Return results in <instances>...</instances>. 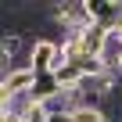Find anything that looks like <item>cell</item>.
I'll list each match as a JSON object with an SVG mask.
<instances>
[{
    "label": "cell",
    "mask_w": 122,
    "mask_h": 122,
    "mask_svg": "<svg viewBox=\"0 0 122 122\" xmlns=\"http://www.w3.org/2000/svg\"><path fill=\"white\" fill-rule=\"evenodd\" d=\"M108 25H97V22H90L83 32H72L76 36V43H79V54H90V57H101V50H104V43H108Z\"/></svg>",
    "instance_id": "1"
},
{
    "label": "cell",
    "mask_w": 122,
    "mask_h": 122,
    "mask_svg": "<svg viewBox=\"0 0 122 122\" xmlns=\"http://www.w3.org/2000/svg\"><path fill=\"white\" fill-rule=\"evenodd\" d=\"M83 7H86L90 22L108 25V29H111V25L122 18V0H83Z\"/></svg>",
    "instance_id": "2"
},
{
    "label": "cell",
    "mask_w": 122,
    "mask_h": 122,
    "mask_svg": "<svg viewBox=\"0 0 122 122\" xmlns=\"http://www.w3.org/2000/svg\"><path fill=\"white\" fill-rule=\"evenodd\" d=\"M4 83H7V90H11L15 97H25V93L32 90V83H36V72H32L29 65H18V68L4 79Z\"/></svg>",
    "instance_id": "3"
},
{
    "label": "cell",
    "mask_w": 122,
    "mask_h": 122,
    "mask_svg": "<svg viewBox=\"0 0 122 122\" xmlns=\"http://www.w3.org/2000/svg\"><path fill=\"white\" fill-rule=\"evenodd\" d=\"M57 90H61V86H57L54 72H47V76H36V83H32L29 97H32V101H43V104H47L50 97H57Z\"/></svg>",
    "instance_id": "4"
},
{
    "label": "cell",
    "mask_w": 122,
    "mask_h": 122,
    "mask_svg": "<svg viewBox=\"0 0 122 122\" xmlns=\"http://www.w3.org/2000/svg\"><path fill=\"white\" fill-rule=\"evenodd\" d=\"M11 72H15V57H11V54H4V50H0V79H7Z\"/></svg>",
    "instance_id": "5"
},
{
    "label": "cell",
    "mask_w": 122,
    "mask_h": 122,
    "mask_svg": "<svg viewBox=\"0 0 122 122\" xmlns=\"http://www.w3.org/2000/svg\"><path fill=\"white\" fill-rule=\"evenodd\" d=\"M47 122H76V118H72V111H61V115H50Z\"/></svg>",
    "instance_id": "6"
},
{
    "label": "cell",
    "mask_w": 122,
    "mask_h": 122,
    "mask_svg": "<svg viewBox=\"0 0 122 122\" xmlns=\"http://www.w3.org/2000/svg\"><path fill=\"white\" fill-rule=\"evenodd\" d=\"M118 76H122V54H118Z\"/></svg>",
    "instance_id": "7"
}]
</instances>
